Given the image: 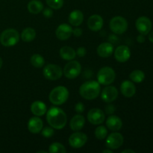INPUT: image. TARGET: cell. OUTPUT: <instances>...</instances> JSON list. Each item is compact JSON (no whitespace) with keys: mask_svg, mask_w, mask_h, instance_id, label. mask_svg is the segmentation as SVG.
<instances>
[{"mask_svg":"<svg viewBox=\"0 0 153 153\" xmlns=\"http://www.w3.org/2000/svg\"><path fill=\"white\" fill-rule=\"evenodd\" d=\"M131 57V51L127 46H118L114 51V58L118 62L124 63L128 61Z\"/></svg>","mask_w":153,"mask_h":153,"instance_id":"obj_14","label":"cell"},{"mask_svg":"<svg viewBox=\"0 0 153 153\" xmlns=\"http://www.w3.org/2000/svg\"><path fill=\"white\" fill-rule=\"evenodd\" d=\"M60 56L61 58L66 61H72L76 56V52L73 48L70 46H63L60 49Z\"/></svg>","mask_w":153,"mask_h":153,"instance_id":"obj_24","label":"cell"},{"mask_svg":"<svg viewBox=\"0 0 153 153\" xmlns=\"http://www.w3.org/2000/svg\"><path fill=\"white\" fill-rule=\"evenodd\" d=\"M36 37V31L32 28H26L21 33V38L24 42H31Z\"/></svg>","mask_w":153,"mask_h":153,"instance_id":"obj_26","label":"cell"},{"mask_svg":"<svg viewBox=\"0 0 153 153\" xmlns=\"http://www.w3.org/2000/svg\"><path fill=\"white\" fill-rule=\"evenodd\" d=\"M116 78L114 70L110 67H104L99 70L97 73V80L100 85H109L113 83Z\"/></svg>","mask_w":153,"mask_h":153,"instance_id":"obj_5","label":"cell"},{"mask_svg":"<svg viewBox=\"0 0 153 153\" xmlns=\"http://www.w3.org/2000/svg\"><path fill=\"white\" fill-rule=\"evenodd\" d=\"M129 78L134 83H141L144 80L145 74L142 70H135L130 73Z\"/></svg>","mask_w":153,"mask_h":153,"instance_id":"obj_27","label":"cell"},{"mask_svg":"<svg viewBox=\"0 0 153 153\" xmlns=\"http://www.w3.org/2000/svg\"><path fill=\"white\" fill-rule=\"evenodd\" d=\"M2 63H3L2 59H1V58H0V69H1V67H2Z\"/></svg>","mask_w":153,"mask_h":153,"instance_id":"obj_42","label":"cell"},{"mask_svg":"<svg viewBox=\"0 0 153 153\" xmlns=\"http://www.w3.org/2000/svg\"><path fill=\"white\" fill-rule=\"evenodd\" d=\"M28 10L33 14H37L43 10V3L38 0H31L27 5Z\"/></svg>","mask_w":153,"mask_h":153,"instance_id":"obj_25","label":"cell"},{"mask_svg":"<svg viewBox=\"0 0 153 153\" xmlns=\"http://www.w3.org/2000/svg\"><path fill=\"white\" fill-rule=\"evenodd\" d=\"M43 16L46 18H51L53 16V10L51 7H46L43 10Z\"/></svg>","mask_w":153,"mask_h":153,"instance_id":"obj_34","label":"cell"},{"mask_svg":"<svg viewBox=\"0 0 153 153\" xmlns=\"http://www.w3.org/2000/svg\"><path fill=\"white\" fill-rule=\"evenodd\" d=\"M19 34L16 29L8 28L1 32L0 34V43L5 47L13 46L19 42Z\"/></svg>","mask_w":153,"mask_h":153,"instance_id":"obj_4","label":"cell"},{"mask_svg":"<svg viewBox=\"0 0 153 153\" xmlns=\"http://www.w3.org/2000/svg\"><path fill=\"white\" fill-rule=\"evenodd\" d=\"M118 97V91L115 87L107 86L102 90L101 93V98L107 103L115 101Z\"/></svg>","mask_w":153,"mask_h":153,"instance_id":"obj_13","label":"cell"},{"mask_svg":"<svg viewBox=\"0 0 153 153\" xmlns=\"http://www.w3.org/2000/svg\"><path fill=\"white\" fill-rule=\"evenodd\" d=\"M49 152L50 153H66L67 149L64 145L60 143H53L49 146Z\"/></svg>","mask_w":153,"mask_h":153,"instance_id":"obj_29","label":"cell"},{"mask_svg":"<svg viewBox=\"0 0 153 153\" xmlns=\"http://www.w3.org/2000/svg\"><path fill=\"white\" fill-rule=\"evenodd\" d=\"M100 84L98 82L88 81L81 85L79 94L85 100H93L100 96Z\"/></svg>","mask_w":153,"mask_h":153,"instance_id":"obj_2","label":"cell"},{"mask_svg":"<svg viewBox=\"0 0 153 153\" xmlns=\"http://www.w3.org/2000/svg\"><path fill=\"white\" fill-rule=\"evenodd\" d=\"M85 105L82 102H78L77 104H76L75 105V111L77 112L78 114H82L85 111Z\"/></svg>","mask_w":153,"mask_h":153,"instance_id":"obj_33","label":"cell"},{"mask_svg":"<svg viewBox=\"0 0 153 153\" xmlns=\"http://www.w3.org/2000/svg\"><path fill=\"white\" fill-rule=\"evenodd\" d=\"M120 91L124 97L127 98L132 97L136 93V87L132 82L125 80L120 85Z\"/></svg>","mask_w":153,"mask_h":153,"instance_id":"obj_18","label":"cell"},{"mask_svg":"<svg viewBox=\"0 0 153 153\" xmlns=\"http://www.w3.org/2000/svg\"><path fill=\"white\" fill-rule=\"evenodd\" d=\"M69 98V91L64 86H58L52 90L49 96V101L55 105H61Z\"/></svg>","mask_w":153,"mask_h":153,"instance_id":"obj_3","label":"cell"},{"mask_svg":"<svg viewBox=\"0 0 153 153\" xmlns=\"http://www.w3.org/2000/svg\"><path fill=\"white\" fill-rule=\"evenodd\" d=\"M43 73L44 77L48 80L55 81L61 79L63 75V70L58 65L49 64L44 67Z\"/></svg>","mask_w":153,"mask_h":153,"instance_id":"obj_8","label":"cell"},{"mask_svg":"<svg viewBox=\"0 0 153 153\" xmlns=\"http://www.w3.org/2000/svg\"><path fill=\"white\" fill-rule=\"evenodd\" d=\"M85 123V120L82 115L76 114L71 119L70 123V126L73 131H77L82 129Z\"/></svg>","mask_w":153,"mask_h":153,"instance_id":"obj_22","label":"cell"},{"mask_svg":"<svg viewBox=\"0 0 153 153\" xmlns=\"http://www.w3.org/2000/svg\"><path fill=\"white\" fill-rule=\"evenodd\" d=\"M43 123L42 120L39 117L35 116L31 117L28 122V131L33 134H38L43 128Z\"/></svg>","mask_w":153,"mask_h":153,"instance_id":"obj_17","label":"cell"},{"mask_svg":"<svg viewBox=\"0 0 153 153\" xmlns=\"http://www.w3.org/2000/svg\"><path fill=\"white\" fill-rule=\"evenodd\" d=\"M46 120L55 129H62L67 124V114L60 108L52 107L46 111Z\"/></svg>","mask_w":153,"mask_h":153,"instance_id":"obj_1","label":"cell"},{"mask_svg":"<svg viewBox=\"0 0 153 153\" xmlns=\"http://www.w3.org/2000/svg\"><path fill=\"white\" fill-rule=\"evenodd\" d=\"M144 36L145 35H143V34H139V35L137 37V42H138V43H143V42L145 41V37H144Z\"/></svg>","mask_w":153,"mask_h":153,"instance_id":"obj_38","label":"cell"},{"mask_svg":"<svg viewBox=\"0 0 153 153\" xmlns=\"http://www.w3.org/2000/svg\"><path fill=\"white\" fill-rule=\"evenodd\" d=\"M110 29L114 34H122L128 28V22L124 17L120 16H117L112 18L110 21Z\"/></svg>","mask_w":153,"mask_h":153,"instance_id":"obj_6","label":"cell"},{"mask_svg":"<svg viewBox=\"0 0 153 153\" xmlns=\"http://www.w3.org/2000/svg\"><path fill=\"white\" fill-rule=\"evenodd\" d=\"M88 120L92 125H100L105 120V114L101 109L92 108L88 111Z\"/></svg>","mask_w":153,"mask_h":153,"instance_id":"obj_12","label":"cell"},{"mask_svg":"<svg viewBox=\"0 0 153 153\" xmlns=\"http://www.w3.org/2000/svg\"><path fill=\"white\" fill-rule=\"evenodd\" d=\"M88 141V136L86 134L81 131H76L69 137V144L74 149H79L82 147Z\"/></svg>","mask_w":153,"mask_h":153,"instance_id":"obj_9","label":"cell"},{"mask_svg":"<svg viewBox=\"0 0 153 153\" xmlns=\"http://www.w3.org/2000/svg\"><path fill=\"white\" fill-rule=\"evenodd\" d=\"M103 153H113V151L112 149H105V150L102 151Z\"/></svg>","mask_w":153,"mask_h":153,"instance_id":"obj_41","label":"cell"},{"mask_svg":"<svg viewBox=\"0 0 153 153\" xmlns=\"http://www.w3.org/2000/svg\"><path fill=\"white\" fill-rule=\"evenodd\" d=\"M31 111L34 116L41 117L46 114L47 108L46 104L41 101H34L31 105Z\"/></svg>","mask_w":153,"mask_h":153,"instance_id":"obj_21","label":"cell"},{"mask_svg":"<svg viewBox=\"0 0 153 153\" xmlns=\"http://www.w3.org/2000/svg\"><path fill=\"white\" fill-rule=\"evenodd\" d=\"M135 26L140 34L146 35L152 30V24L150 19L146 16H140L136 20Z\"/></svg>","mask_w":153,"mask_h":153,"instance_id":"obj_11","label":"cell"},{"mask_svg":"<svg viewBox=\"0 0 153 153\" xmlns=\"http://www.w3.org/2000/svg\"><path fill=\"white\" fill-rule=\"evenodd\" d=\"M46 4L54 10H58L64 5V0H46Z\"/></svg>","mask_w":153,"mask_h":153,"instance_id":"obj_31","label":"cell"},{"mask_svg":"<svg viewBox=\"0 0 153 153\" xmlns=\"http://www.w3.org/2000/svg\"><path fill=\"white\" fill-rule=\"evenodd\" d=\"M108 134V131L106 127L104 126H100L95 130V136L99 140H104L106 138Z\"/></svg>","mask_w":153,"mask_h":153,"instance_id":"obj_30","label":"cell"},{"mask_svg":"<svg viewBox=\"0 0 153 153\" xmlns=\"http://www.w3.org/2000/svg\"><path fill=\"white\" fill-rule=\"evenodd\" d=\"M40 152H43V153H46V152H45V151H39V152H37V153H40Z\"/></svg>","mask_w":153,"mask_h":153,"instance_id":"obj_43","label":"cell"},{"mask_svg":"<svg viewBox=\"0 0 153 153\" xmlns=\"http://www.w3.org/2000/svg\"><path fill=\"white\" fill-rule=\"evenodd\" d=\"M69 22L73 26H79L83 22L84 14L81 10H74L69 15Z\"/></svg>","mask_w":153,"mask_h":153,"instance_id":"obj_23","label":"cell"},{"mask_svg":"<svg viewBox=\"0 0 153 153\" xmlns=\"http://www.w3.org/2000/svg\"><path fill=\"white\" fill-rule=\"evenodd\" d=\"M41 134L46 138H49L52 137L54 134V129L52 127H45L44 128H42Z\"/></svg>","mask_w":153,"mask_h":153,"instance_id":"obj_32","label":"cell"},{"mask_svg":"<svg viewBox=\"0 0 153 153\" xmlns=\"http://www.w3.org/2000/svg\"><path fill=\"white\" fill-rule=\"evenodd\" d=\"M82 72V66L77 61H70L67 63L63 70V73L65 77L69 79H73L77 78Z\"/></svg>","mask_w":153,"mask_h":153,"instance_id":"obj_7","label":"cell"},{"mask_svg":"<svg viewBox=\"0 0 153 153\" xmlns=\"http://www.w3.org/2000/svg\"><path fill=\"white\" fill-rule=\"evenodd\" d=\"M124 141L123 136L118 132H114L109 134L105 141V146L108 149H117L123 145Z\"/></svg>","mask_w":153,"mask_h":153,"instance_id":"obj_10","label":"cell"},{"mask_svg":"<svg viewBox=\"0 0 153 153\" xmlns=\"http://www.w3.org/2000/svg\"><path fill=\"white\" fill-rule=\"evenodd\" d=\"M55 34L58 40H67L73 34V28L68 24H61L57 28L56 31H55Z\"/></svg>","mask_w":153,"mask_h":153,"instance_id":"obj_15","label":"cell"},{"mask_svg":"<svg viewBox=\"0 0 153 153\" xmlns=\"http://www.w3.org/2000/svg\"><path fill=\"white\" fill-rule=\"evenodd\" d=\"M106 126H107L108 128L111 131H119L123 126L122 120L117 116L111 115L106 120Z\"/></svg>","mask_w":153,"mask_h":153,"instance_id":"obj_19","label":"cell"},{"mask_svg":"<svg viewBox=\"0 0 153 153\" xmlns=\"http://www.w3.org/2000/svg\"><path fill=\"white\" fill-rule=\"evenodd\" d=\"M149 37V41L153 43V31L149 33V37Z\"/></svg>","mask_w":153,"mask_h":153,"instance_id":"obj_39","label":"cell"},{"mask_svg":"<svg viewBox=\"0 0 153 153\" xmlns=\"http://www.w3.org/2000/svg\"><path fill=\"white\" fill-rule=\"evenodd\" d=\"M114 52V46L112 43H102L97 47V54L101 58H108L111 56Z\"/></svg>","mask_w":153,"mask_h":153,"instance_id":"obj_20","label":"cell"},{"mask_svg":"<svg viewBox=\"0 0 153 153\" xmlns=\"http://www.w3.org/2000/svg\"><path fill=\"white\" fill-rule=\"evenodd\" d=\"M115 111H116V108H115L114 105H113L109 104L106 105L105 108V111L107 114H113L115 112Z\"/></svg>","mask_w":153,"mask_h":153,"instance_id":"obj_35","label":"cell"},{"mask_svg":"<svg viewBox=\"0 0 153 153\" xmlns=\"http://www.w3.org/2000/svg\"><path fill=\"white\" fill-rule=\"evenodd\" d=\"M87 53V50L86 49H85V47H79V49H77V51H76V55H78L79 57H81V58H82V57H85V55H86Z\"/></svg>","mask_w":153,"mask_h":153,"instance_id":"obj_36","label":"cell"},{"mask_svg":"<svg viewBox=\"0 0 153 153\" xmlns=\"http://www.w3.org/2000/svg\"><path fill=\"white\" fill-rule=\"evenodd\" d=\"M82 29L80 28H76L75 29H73V34L75 37H80L82 34Z\"/></svg>","mask_w":153,"mask_h":153,"instance_id":"obj_37","label":"cell"},{"mask_svg":"<svg viewBox=\"0 0 153 153\" xmlns=\"http://www.w3.org/2000/svg\"><path fill=\"white\" fill-rule=\"evenodd\" d=\"M31 64L33 67H36V68H40L43 67L45 64V59L42 55H39V54H34L31 57Z\"/></svg>","mask_w":153,"mask_h":153,"instance_id":"obj_28","label":"cell"},{"mask_svg":"<svg viewBox=\"0 0 153 153\" xmlns=\"http://www.w3.org/2000/svg\"><path fill=\"white\" fill-rule=\"evenodd\" d=\"M88 26L91 31H98L102 29L103 26V19L100 15H91L88 19Z\"/></svg>","mask_w":153,"mask_h":153,"instance_id":"obj_16","label":"cell"},{"mask_svg":"<svg viewBox=\"0 0 153 153\" xmlns=\"http://www.w3.org/2000/svg\"><path fill=\"white\" fill-rule=\"evenodd\" d=\"M127 152H131V153H135L134 150H131V149H126V150H123L122 153H127Z\"/></svg>","mask_w":153,"mask_h":153,"instance_id":"obj_40","label":"cell"}]
</instances>
